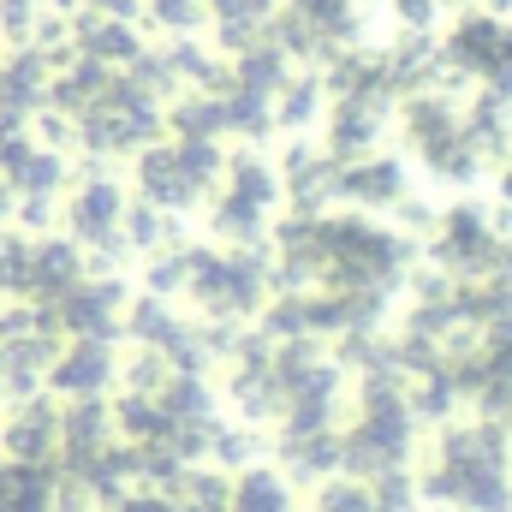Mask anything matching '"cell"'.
<instances>
[{
    "label": "cell",
    "mask_w": 512,
    "mask_h": 512,
    "mask_svg": "<svg viewBox=\"0 0 512 512\" xmlns=\"http://www.w3.org/2000/svg\"><path fill=\"white\" fill-rule=\"evenodd\" d=\"M417 495L447 512H512V429L495 417L447 423L417 471Z\"/></svg>",
    "instance_id": "1"
},
{
    "label": "cell",
    "mask_w": 512,
    "mask_h": 512,
    "mask_svg": "<svg viewBox=\"0 0 512 512\" xmlns=\"http://www.w3.org/2000/svg\"><path fill=\"white\" fill-rule=\"evenodd\" d=\"M60 429H66V399L24 393L0 417V453L18 465H60Z\"/></svg>",
    "instance_id": "2"
},
{
    "label": "cell",
    "mask_w": 512,
    "mask_h": 512,
    "mask_svg": "<svg viewBox=\"0 0 512 512\" xmlns=\"http://www.w3.org/2000/svg\"><path fill=\"white\" fill-rule=\"evenodd\" d=\"M137 173H143V197L155 209H185V203L203 197V185L215 173V155L203 143H191V149H149Z\"/></svg>",
    "instance_id": "3"
},
{
    "label": "cell",
    "mask_w": 512,
    "mask_h": 512,
    "mask_svg": "<svg viewBox=\"0 0 512 512\" xmlns=\"http://www.w3.org/2000/svg\"><path fill=\"white\" fill-rule=\"evenodd\" d=\"M120 382V352L114 340H66L54 370H48V393L78 405V399H108V387Z\"/></svg>",
    "instance_id": "4"
},
{
    "label": "cell",
    "mask_w": 512,
    "mask_h": 512,
    "mask_svg": "<svg viewBox=\"0 0 512 512\" xmlns=\"http://www.w3.org/2000/svg\"><path fill=\"white\" fill-rule=\"evenodd\" d=\"M60 328H66V340H114L120 328H126V286L120 280H108V274H90L84 286H72L60 304Z\"/></svg>",
    "instance_id": "5"
},
{
    "label": "cell",
    "mask_w": 512,
    "mask_h": 512,
    "mask_svg": "<svg viewBox=\"0 0 512 512\" xmlns=\"http://www.w3.org/2000/svg\"><path fill=\"white\" fill-rule=\"evenodd\" d=\"M114 447H120V423H114V405L108 399L66 405V429H60V465L66 471H84V465H96Z\"/></svg>",
    "instance_id": "6"
},
{
    "label": "cell",
    "mask_w": 512,
    "mask_h": 512,
    "mask_svg": "<svg viewBox=\"0 0 512 512\" xmlns=\"http://www.w3.org/2000/svg\"><path fill=\"white\" fill-rule=\"evenodd\" d=\"M274 459L286 477L298 483H328L334 471H346V453H340V429H310V435H274Z\"/></svg>",
    "instance_id": "7"
},
{
    "label": "cell",
    "mask_w": 512,
    "mask_h": 512,
    "mask_svg": "<svg viewBox=\"0 0 512 512\" xmlns=\"http://www.w3.org/2000/svg\"><path fill=\"white\" fill-rule=\"evenodd\" d=\"M120 227H126V197H120L108 179H90V185L72 197V233H78L84 245H108Z\"/></svg>",
    "instance_id": "8"
},
{
    "label": "cell",
    "mask_w": 512,
    "mask_h": 512,
    "mask_svg": "<svg viewBox=\"0 0 512 512\" xmlns=\"http://www.w3.org/2000/svg\"><path fill=\"white\" fill-rule=\"evenodd\" d=\"M60 465H18L0 459V512H54Z\"/></svg>",
    "instance_id": "9"
},
{
    "label": "cell",
    "mask_w": 512,
    "mask_h": 512,
    "mask_svg": "<svg viewBox=\"0 0 512 512\" xmlns=\"http://www.w3.org/2000/svg\"><path fill=\"white\" fill-rule=\"evenodd\" d=\"M167 501L173 512H233V477L215 465H185L167 483Z\"/></svg>",
    "instance_id": "10"
},
{
    "label": "cell",
    "mask_w": 512,
    "mask_h": 512,
    "mask_svg": "<svg viewBox=\"0 0 512 512\" xmlns=\"http://www.w3.org/2000/svg\"><path fill=\"white\" fill-rule=\"evenodd\" d=\"M233 512H298L292 507V477L280 465H245L233 477Z\"/></svg>",
    "instance_id": "11"
},
{
    "label": "cell",
    "mask_w": 512,
    "mask_h": 512,
    "mask_svg": "<svg viewBox=\"0 0 512 512\" xmlns=\"http://www.w3.org/2000/svg\"><path fill=\"white\" fill-rule=\"evenodd\" d=\"M340 191L352 197V203H364V209H387V203H399L405 197V167L399 161H352L346 167V179H340Z\"/></svg>",
    "instance_id": "12"
},
{
    "label": "cell",
    "mask_w": 512,
    "mask_h": 512,
    "mask_svg": "<svg viewBox=\"0 0 512 512\" xmlns=\"http://www.w3.org/2000/svg\"><path fill=\"white\" fill-rule=\"evenodd\" d=\"M316 512H376V483L334 471L328 483H316Z\"/></svg>",
    "instance_id": "13"
},
{
    "label": "cell",
    "mask_w": 512,
    "mask_h": 512,
    "mask_svg": "<svg viewBox=\"0 0 512 512\" xmlns=\"http://www.w3.org/2000/svg\"><path fill=\"white\" fill-rule=\"evenodd\" d=\"M114 512H173L167 489H131L126 501H114Z\"/></svg>",
    "instance_id": "14"
},
{
    "label": "cell",
    "mask_w": 512,
    "mask_h": 512,
    "mask_svg": "<svg viewBox=\"0 0 512 512\" xmlns=\"http://www.w3.org/2000/svg\"><path fill=\"white\" fill-rule=\"evenodd\" d=\"M393 6H399L411 24H429V12H435V0H393Z\"/></svg>",
    "instance_id": "15"
},
{
    "label": "cell",
    "mask_w": 512,
    "mask_h": 512,
    "mask_svg": "<svg viewBox=\"0 0 512 512\" xmlns=\"http://www.w3.org/2000/svg\"><path fill=\"white\" fill-rule=\"evenodd\" d=\"M501 197L512 203V161H507V173H501Z\"/></svg>",
    "instance_id": "16"
},
{
    "label": "cell",
    "mask_w": 512,
    "mask_h": 512,
    "mask_svg": "<svg viewBox=\"0 0 512 512\" xmlns=\"http://www.w3.org/2000/svg\"><path fill=\"white\" fill-rule=\"evenodd\" d=\"M310 512H316V507H310Z\"/></svg>",
    "instance_id": "17"
}]
</instances>
